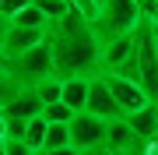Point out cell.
I'll list each match as a JSON object with an SVG mask.
<instances>
[{
	"label": "cell",
	"instance_id": "cell-1",
	"mask_svg": "<svg viewBox=\"0 0 158 155\" xmlns=\"http://www.w3.org/2000/svg\"><path fill=\"white\" fill-rule=\"evenodd\" d=\"M49 50H53V67L56 74L67 78H91L102 71V42L95 39V32H81V35H56L49 32Z\"/></svg>",
	"mask_w": 158,
	"mask_h": 155
},
{
	"label": "cell",
	"instance_id": "cell-2",
	"mask_svg": "<svg viewBox=\"0 0 158 155\" xmlns=\"http://www.w3.org/2000/svg\"><path fill=\"white\" fill-rule=\"evenodd\" d=\"M88 21L98 42H113L119 35L134 32L144 21V11H141V0H95L88 11Z\"/></svg>",
	"mask_w": 158,
	"mask_h": 155
},
{
	"label": "cell",
	"instance_id": "cell-3",
	"mask_svg": "<svg viewBox=\"0 0 158 155\" xmlns=\"http://www.w3.org/2000/svg\"><path fill=\"white\" fill-rule=\"evenodd\" d=\"M4 71L11 78H18L21 85L35 88L42 78L56 74V67H53V50H49V39L42 42V46H35L28 53H21V57H4Z\"/></svg>",
	"mask_w": 158,
	"mask_h": 155
},
{
	"label": "cell",
	"instance_id": "cell-4",
	"mask_svg": "<svg viewBox=\"0 0 158 155\" xmlns=\"http://www.w3.org/2000/svg\"><path fill=\"white\" fill-rule=\"evenodd\" d=\"M137 42V67H141V88L158 102V46H155V21L144 18L134 32Z\"/></svg>",
	"mask_w": 158,
	"mask_h": 155
},
{
	"label": "cell",
	"instance_id": "cell-5",
	"mask_svg": "<svg viewBox=\"0 0 158 155\" xmlns=\"http://www.w3.org/2000/svg\"><path fill=\"white\" fill-rule=\"evenodd\" d=\"M106 134H109V120H98L91 113H77L70 120V144L85 155L106 148Z\"/></svg>",
	"mask_w": 158,
	"mask_h": 155
},
{
	"label": "cell",
	"instance_id": "cell-6",
	"mask_svg": "<svg viewBox=\"0 0 158 155\" xmlns=\"http://www.w3.org/2000/svg\"><path fill=\"white\" fill-rule=\"evenodd\" d=\"M98 74L106 78V85H109V92H113V99H116V106H119L123 116H134V113H141V109H148V106L155 102L137 81H127V78H119V74H109V71H98Z\"/></svg>",
	"mask_w": 158,
	"mask_h": 155
},
{
	"label": "cell",
	"instance_id": "cell-7",
	"mask_svg": "<svg viewBox=\"0 0 158 155\" xmlns=\"http://www.w3.org/2000/svg\"><path fill=\"white\" fill-rule=\"evenodd\" d=\"M85 113L98 116V120H123V113H119V106H116V99H113V92H109V85H106L102 74H91V88H88V106H85Z\"/></svg>",
	"mask_w": 158,
	"mask_h": 155
},
{
	"label": "cell",
	"instance_id": "cell-8",
	"mask_svg": "<svg viewBox=\"0 0 158 155\" xmlns=\"http://www.w3.org/2000/svg\"><path fill=\"white\" fill-rule=\"evenodd\" d=\"M46 39H49V32H46V28H25V25H11V28H7V39H4V57H21V53L42 46Z\"/></svg>",
	"mask_w": 158,
	"mask_h": 155
},
{
	"label": "cell",
	"instance_id": "cell-9",
	"mask_svg": "<svg viewBox=\"0 0 158 155\" xmlns=\"http://www.w3.org/2000/svg\"><path fill=\"white\" fill-rule=\"evenodd\" d=\"M134 32H130V35H119V39H113V42H102V71H116V67H123V63L134 57V46H137V42H134Z\"/></svg>",
	"mask_w": 158,
	"mask_h": 155
},
{
	"label": "cell",
	"instance_id": "cell-10",
	"mask_svg": "<svg viewBox=\"0 0 158 155\" xmlns=\"http://www.w3.org/2000/svg\"><path fill=\"white\" fill-rule=\"evenodd\" d=\"M4 116H7V120H21V123H28V120H35V116H42V99L35 95V88H25V92L4 109Z\"/></svg>",
	"mask_w": 158,
	"mask_h": 155
},
{
	"label": "cell",
	"instance_id": "cell-11",
	"mask_svg": "<svg viewBox=\"0 0 158 155\" xmlns=\"http://www.w3.org/2000/svg\"><path fill=\"white\" fill-rule=\"evenodd\" d=\"M88 88H91V78H67L63 81V102H67L74 113H85L88 106Z\"/></svg>",
	"mask_w": 158,
	"mask_h": 155
},
{
	"label": "cell",
	"instance_id": "cell-12",
	"mask_svg": "<svg viewBox=\"0 0 158 155\" xmlns=\"http://www.w3.org/2000/svg\"><path fill=\"white\" fill-rule=\"evenodd\" d=\"M35 95L42 99V109H46V106H53V102H63V78H60V74L42 78L39 85H35Z\"/></svg>",
	"mask_w": 158,
	"mask_h": 155
},
{
	"label": "cell",
	"instance_id": "cell-13",
	"mask_svg": "<svg viewBox=\"0 0 158 155\" xmlns=\"http://www.w3.org/2000/svg\"><path fill=\"white\" fill-rule=\"evenodd\" d=\"M25 88H28V85H21L18 78H11V74L4 71V74H0V113H4V109H7L18 95L25 92Z\"/></svg>",
	"mask_w": 158,
	"mask_h": 155
},
{
	"label": "cell",
	"instance_id": "cell-14",
	"mask_svg": "<svg viewBox=\"0 0 158 155\" xmlns=\"http://www.w3.org/2000/svg\"><path fill=\"white\" fill-rule=\"evenodd\" d=\"M56 148H70V123H49L42 152H56Z\"/></svg>",
	"mask_w": 158,
	"mask_h": 155
},
{
	"label": "cell",
	"instance_id": "cell-15",
	"mask_svg": "<svg viewBox=\"0 0 158 155\" xmlns=\"http://www.w3.org/2000/svg\"><path fill=\"white\" fill-rule=\"evenodd\" d=\"M46 134H49V123H46V116H35V120H28V131H25V144H28V148H35V152H42Z\"/></svg>",
	"mask_w": 158,
	"mask_h": 155
},
{
	"label": "cell",
	"instance_id": "cell-16",
	"mask_svg": "<svg viewBox=\"0 0 158 155\" xmlns=\"http://www.w3.org/2000/svg\"><path fill=\"white\" fill-rule=\"evenodd\" d=\"M35 7H39V11L49 18V21H56V18H63L67 11H74V4L70 0H32Z\"/></svg>",
	"mask_w": 158,
	"mask_h": 155
},
{
	"label": "cell",
	"instance_id": "cell-17",
	"mask_svg": "<svg viewBox=\"0 0 158 155\" xmlns=\"http://www.w3.org/2000/svg\"><path fill=\"white\" fill-rule=\"evenodd\" d=\"M42 116H46V123H70L77 113H74L67 102H53V106H46V109H42Z\"/></svg>",
	"mask_w": 158,
	"mask_h": 155
},
{
	"label": "cell",
	"instance_id": "cell-18",
	"mask_svg": "<svg viewBox=\"0 0 158 155\" xmlns=\"http://www.w3.org/2000/svg\"><path fill=\"white\" fill-rule=\"evenodd\" d=\"M4 152L7 155H35V148H28L21 138H11V141H4Z\"/></svg>",
	"mask_w": 158,
	"mask_h": 155
},
{
	"label": "cell",
	"instance_id": "cell-19",
	"mask_svg": "<svg viewBox=\"0 0 158 155\" xmlns=\"http://www.w3.org/2000/svg\"><path fill=\"white\" fill-rule=\"evenodd\" d=\"M7 28H11V21L0 14V57H4V39H7Z\"/></svg>",
	"mask_w": 158,
	"mask_h": 155
},
{
	"label": "cell",
	"instance_id": "cell-20",
	"mask_svg": "<svg viewBox=\"0 0 158 155\" xmlns=\"http://www.w3.org/2000/svg\"><path fill=\"white\" fill-rule=\"evenodd\" d=\"M46 155H85V152H77V148L70 144V148H56V152H46Z\"/></svg>",
	"mask_w": 158,
	"mask_h": 155
},
{
	"label": "cell",
	"instance_id": "cell-21",
	"mask_svg": "<svg viewBox=\"0 0 158 155\" xmlns=\"http://www.w3.org/2000/svg\"><path fill=\"white\" fill-rule=\"evenodd\" d=\"M70 4H74V7H81V11L88 14V11H91V4H95V0H70Z\"/></svg>",
	"mask_w": 158,
	"mask_h": 155
},
{
	"label": "cell",
	"instance_id": "cell-22",
	"mask_svg": "<svg viewBox=\"0 0 158 155\" xmlns=\"http://www.w3.org/2000/svg\"><path fill=\"white\" fill-rule=\"evenodd\" d=\"M155 46H158V21H155Z\"/></svg>",
	"mask_w": 158,
	"mask_h": 155
},
{
	"label": "cell",
	"instance_id": "cell-23",
	"mask_svg": "<svg viewBox=\"0 0 158 155\" xmlns=\"http://www.w3.org/2000/svg\"><path fill=\"white\" fill-rule=\"evenodd\" d=\"M151 21H158V14H155V18H151Z\"/></svg>",
	"mask_w": 158,
	"mask_h": 155
},
{
	"label": "cell",
	"instance_id": "cell-24",
	"mask_svg": "<svg viewBox=\"0 0 158 155\" xmlns=\"http://www.w3.org/2000/svg\"><path fill=\"white\" fill-rule=\"evenodd\" d=\"M35 155H46V152H35Z\"/></svg>",
	"mask_w": 158,
	"mask_h": 155
}]
</instances>
